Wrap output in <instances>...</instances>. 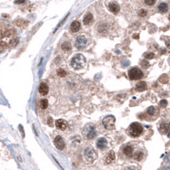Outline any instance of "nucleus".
Returning a JSON list of instances; mask_svg holds the SVG:
<instances>
[{
    "label": "nucleus",
    "instance_id": "nucleus-1",
    "mask_svg": "<svg viewBox=\"0 0 170 170\" xmlns=\"http://www.w3.org/2000/svg\"><path fill=\"white\" fill-rule=\"evenodd\" d=\"M127 131L131 137L136 138V137L140 136L141 133H143V127L139 123H133L128 128Z\"/></svg>",
    "mask_w": 170,
    "mask_h": 170
},
{
    "label": "nucleus",
    "instance_id": "nucleus-2",
    "mask_svg": "<svg viewBox=\"0 0 170 170\" xmlns=\"http://www.w3.org/2000/svg\"><path fill=\"white\" fill-rule=\"evenodd\" d=\"M86 62L85 57L83 55H76L71 60V65L74 69H81L84 66Z\"/></svg>",
    "mask_w": 170,
    "mask_h": 170
},
{
    "label": "nucleus",
    "instance_id": "nucleus-3",
    "mask_svg": "<svg viewBox=\"0 0 170 170\" xmlns=\"http://www.w3.org/2000/svg\"><path fill=\"white\" fill-rule=\"evenodd\" d=\"M84 157L88 162H93L95 159H97L98 155L96 151L91 147H87L84 150Z\"/></svg>",
    "mask_w": 170,
    "mask_h": 170
},
{
    "label": "nucleus",
    "instance_id": "nucleus-4",
    "mask_svg": "<svg viewBox=\"0 0 170 170\" xmlns=\"http://www.w3.org/2000/svg\"><path fill=\"white\" fill-rule=\"evenodd\" d=\"M115 123H116V118L114 116H108L103 119L102 123L105 129L107 130H112L115 129Z\"/></svg>",
    "mask_w": 170,
    "mask_h": 170
},
{
    "label": "nucleus",
    "instance_id": "nucleus-5",
    "mask_svg": "<svg viewBox=\"0 0 170 170\" xmlns=\"http://www.w3.org/2000/svg\"><path fill=\"white\" fill-rule=\"evenodd\" d=\"M143 76H144L143 72L137 67H133L129 71V77L131 80H139Z\"/></svg>",
    "mask_w": 170,
    "mask_h": 170
},
{
    "label": "nucleus",
    "instance_id": "nucleus-6",
    "mask_svg": "<svg viewBox=\"0 0 170 170\" xmlns=\"http://www.w3.org/2000/svg\"><path fill=\"white\" fill-rule=\"evenodd\" d=\"M88 40L84 36H78L75 41V46L77 49H83L87 46Z\"/></svg>",
    "mask_w": 170,
    "mask_h": 170
},
{
    "label": "nucleus",
    "instance_id": "nucleus-7",
    "mask_svg": "<svg viewBox=\"0 0 170 170\" xmlns=\"http://www.w3.org/2000/svg\"><path fill=\"white\" fill-rule=\"evenodd\" d=\"M84 134L87 139H93L96 136V130L94 126L88 125L84 128Z\"/></svg>",
    "mask_w": 170,
    "mask_h": 170
},
{
    "label": "nucleus",
    "instance_id": "nucleus-8",
    "mask_svg": "<svg viewBox=\"0 0 170 170\" xmlns=\"http://www.w3.org/2000/svg\"><path fill=\"white\" fill-rule=\"evenodd\" d=\"M54 144L55 147H56L58 150H63L65 147V142L64 140H63V139L61 138L60 136H56L55 138V140H54Z\"/></svg>",
    "mask_w": 170,
    "mask_h": 170
},
{
    "label": "nucleus",
    "instance_id": "nucleus-9",
    "mask_svg": "<svg viewBox=\"0 0 170 170\" xmlns=\"http://www.w3.org/2000/svg\"><path fill=\"white\" fill-rule=\"evenodd\" d=\"M107 146V140L106 138H100L96 142V147L100 150H104Z\"/></svg>",
    "mask_w": 170,
    "mask_h": 170
},
{
    "label": "nucleus",
    "instance_id": "nucleus-10",
    "mask_svg": "<svg viewBox=\"0 0 170 170\" xmlns=\"http://www.w3.org/2000/svg\"><path fill=\"white\" fill-rule=\"evenodd\" d=\"M55 125L60 130H65L66 129V127H67V123L63 119H58L55 122Z\"/></svg>",
    "mask_w": 170,
    "mask_h": 170
},
{
    "label": "nucleus",
    "instance_id": "nucleus-11",
    "mask_svg": "<svg viewBox=\"0 0 170 170\" xmlns=\"http://www.w3.org/2000/svg\"><path fill=\"white\" fill-rule=\"evenodd\" d=\"M108 8H109V10H110L111 12L114 13V14H116V13H118V12H119V10H120L119 5H118L116 3H114V2H113V3H109Z\"/></svg>",
    "mask_w": 170,
    "mask_h": 170
},
{
    "label": "nucleus",
    "instance_id": "nucleus-12",
    "mask_svg": "<svg viewBox=\"0 0 170 170\" xmlns=\"http://www.w3.org/2000/svg\"><path fill=\"white\" fill-rule=\"evenodd\" d=\"M48 92H49V88H48L47 84L44 83H42L39 86V93L42 95H46Z\"/></svg>",
    "mask_w": 170,
    "mask_h": 170
},
{
    "label": "nucleus",
    "instance_id": "nucleus-13",
    "mask_svg": "<svg viewBox=\"0 0 170 170\" xmlns=\"http://www.w3.org/2000/svg\"><path fill=\"white\" fill-rule=\"evenodd\" d=\"M80 27H81V24H80V22L77 21V20H75V21H73L72 24H71V31L72 32H77L79 31Z\"/></svg>",
    "mask_w": 170,
    "mask_h": 170
},
{
    "label": "nucleus",
    "instance_id": "nucleus-14",
    "mask_svg": "<svg viewBox=\"0 0 170 170\" xmlns=\"http://www.w3.org/2000/svg\"><path fill=\"white\" fill-rule=\"evenodd\" d=\"M116 158V156H115V152L113 151H110L109 153L107 154V156H106V162L107 164L109 163H112V162L115 160Z\"/></svg>",
    "mask_w": 170,
    "mask_h": 170
},
{
    "label": "nucleus",
    "instance_id": "nucleus-15",
    "mask_svg": "<svg viewBox=\"0 0 170 170\" xmlns=\"http://www.w3.org/2000/svg\"><path fill=\"white\" fill-rule=\"evenodd\" d=\"M133 147L130 146H127L124 147L123 149V153L126 155L127 156H129V157H132L133 156Z\"/></svg>",
    "mask_w": 170,
    "mask_h": 170
},
{
    "label": "nucleus",
    "instance_id": "nucleus-16",
    "mask_svg": "<svg viewBox=\"0 0 170 170\" xmlns=\"http://www.w3.org/2000/svg\"><path fill=\"white\" fill-rule=\"evenodd\" d=\"M92 20H93L92 14L89 13V14L86 15L85 17L83 18V24H84V25H89V24H90L91 22H92Z\"/></svg>",
    "mask_w": 170,
    "mask_h": 170
},
{
    "label": "nucleus",
    "instance_id": "nucleus-17",
    "mask_svg": "<svg viewBox=\"0 0 170 170\" xmlns=\"http://www.w3.org/2000/svg\"><path fill=\"white\" fill-rule=\"evenodd\" d=\"M146 89V83L145 82H139L136 85V90L137 91H144Z\"/></svg>",
    "mask_w": 170,
    "mask_h": 170
},
{
    "label": "nucleus",
    "instance_id": "nucleus-18",
    "mask_svg": "<svg viewBox=\"0 0 170 170\" xmlns=\"http://www.w3.org/2000/svg\"><path fill=\"white\" fill-rule=\"evenodd\" d=\"M169 9V7H168V4L165 3H162L159 4L158 6V10L160 11L161 13H166Z\"/></svg>",
    "mask_w": 170,
    "mask_h": 170
},
{
    "label": "nucleus",
    "instance_id": "nucleus-19",
    "mask_svg": "<svg viewBox=\"0 0 170 170\" xmlns=\"http://www.w3.org/2000/svg\"><path fill=\"white\" fill-rule=\"evenodd\" d=\"M143 156H144V154H143L142 151H137L136 153L134 154L133 157H134V159L137 160V161H141Z\"/></svg>",
    "mask_w": 170,
    "mask_h": 170
},
{
    "label": "nucleus",
    "instance_id": "nucleus-20",
    "mask_svg": "<svg viewBox=\"0 0 170 170\" xmlns=\"http://www.w3.org/2000/svg\"><path fill=\"white\" fill-rule=\"evenodd\" d=\"M61 48H62V49H64L65 51H70L71 49H72L69 42H65V43L61 45Z\"/></svg>",
    "mask_w": 170,
    "mask_h": 170
},
{
    "label": "nucleus",
    "instance_id": "nucleus-21",
    "mask_svg": "<svg viewBox=\"0 0 170 170\" xmlns=\"http://www.w3.org/2000/svg\"><path fill=\"white\" fill-rule=\"evenodd\" d=\"M156 110L153 107V106H151V107H149L148 110H147V113L150 116H154L155 114H156Z\"/></svg>",
    "mask_w": 170,
    "mask_h": 170
},
{
    "label": "nucleus",
    "instance_id": "nucleus-22",
    "mask_svg": "<svg viewBox=\"0 0 170 170\" xmlns=\"http://www.w3.org/2000/svg\"><path fill=\"white\" fill-rule=\"evenodd\" d=\"M160 130L162 131V133H166L168 131H169V126L167 125V124H162L161 125V128H160Z\"/></svg>",
    "mask_w": 170,
    "mask_h": 170
},
{
    "label": "nucleus",
    "instance_id": "nucleus-23",
    "mask_svg": "<svg viewBox=\"0 0 170 170\" xmlns=\"http://www.w3.org/2000/svg\"><path fill=\"white\" fill-rule=\"evenodd\" d=\"M155 56V55L153 53H150V52H147V53H145L144 54V57L147 60H151V59H153Z\"/></svg>",
    "mask_w": 170,
    "mask_h": 170
},
{
    "label": "nucleus",
    "instance_id": "nucleus-24",
    "mask_svg": "<svg viewBox=\"0 0 170 170\" xmlns=\"http://www.w3.org/2000/svg\"><path fill=\"white\" fill-rule=\"evenodd\" d=\"M57 74H58V76L63 77H66V72L63 69H58L57 70Z\"/></svg>",
    "mask_w": 170,
    "mask_h": 170
},
{
    "label": "nucleus",
    "instance_id": "nucleus-25",
    "mask_svg": "<svg viewBox=\"0 0 170 170\" xmlns=\"http://www.w3.org/2000/svg\"><path fill=\"white\" fill-rule=\"evenodd\" d=\"M18 42H19V39L16 38H14L11 40V41L9 42V44H10L11 47H16V45L18 44Z\"/></svg>",
    "mask_w": 170,
    "mask_h": 170
},
{
    "label": "nucleus",
    "instance_id": "nucleus-26",
    "mask_svg": "<svg viewBox=\"0 0 170 170\" xmlns=\"http://www.w3.org/2000/svg\"><path fill=\"white\" fill-rule=\"evenodd\" d=\"M48 100H42L41 102H40V105H41V107L43 109H46L48 107Z\"/></svg>",
    "mask_w": 170,
    "mask_h": 170
},
{
    "label": "nucleus",
    "instance_id": "nucleus-27",
    "mask_svg": "<svg viewBox=\"0 0 170 170\" xmlns=\"http://www.w3.org/2000/svg\"><path fill=\"white\" fill-rule=\"evenodd\" d=\"M160 82H162V83H167L168 81H169V77H168V76L167 75H162L161 77H160Z\"/></svg>",
    "mask_w": 170,
    "mask_h": 170
},
{
    "label": "nucleus",
    "instance_id": "nucleus-28",
    "mask_svg": "<svg viewBox=\"0 0 170 170\" xmlns=\"http://www.w3.org/2000/svg\"><path fill=\"white\" fill-rule=\"evenodd\" d=\"M155 2H156V0H145V3H146L147 5H149V6L153 5L155 3Z\"/></svg>",
    "mask_w": 170,
    "mask_h": 170
},
{
    "label": "nucleus",
    "instance_id": "nucleus-29",
    "mask_svg": "<svg viewBox=\"0 0 170 170\" xmlns=\"http://www.w3.org/2000/svg\"><path fill=\"white\" fill-rule=\"evenodd\" d=\"M146 14H147V12L146 10H145V9H141L140 11H139V16H146Z\"/></svg>",
    "mask_w": 170,
    "mask_h": 170
},
{
    "label": "nucleus",
    "instance_id": "nucleus-30",
    "mask_svg": "<svg viewBox=\"0 0 170 170\" xmlns=\"http://www.w3.org/2000/svg\"><path fill=\"white\" fill-rule=\"evenodd\" d=\"M141 66H142L144 68H147L149 66V63H148V61L144 60V61H142V63H141Z\"/></svg>",
    "mask_w": 170,
    "mask_h": 170
},
{
    "label": "nucleus",
    "instance_id": "nucleus-31",
    "mask_svg": "<svg viewBox=\"0 0 170 170\" xmlns=\"http://www.w3.org/2000/svg\"><path fill=\"white\" fill-rule=\"evenodd\" d=\"M160 104H161V106H167V104H168V102H167V100H161V102H160Z\"/></svg>",
    "mask_w": 170,
    "mask_h": 170
},
{
    "label": "nucleus",
    "instance_id": "nucleus-32",
    "mask_svg": "<svg viewBox=\"0 0 170 170\" xmlns=\"http://www.w3.org/2000/svg\"><path fill=\"white\" fill-rule=\"evenodd\" d=\"M19 129H20V132H21V133H22V137L25 138V133H24V130H23V127H22L21 125H20V126H19Z\"/></svg>",
    "mask_w": 170,
    "mask_h": 170
},
{
    "label": "nucleus",
    "instance_id": "nucleus-33",
    "mask_svg": "<svg viewBox=\"0 0 170 170\" xmlns=\"http://www.w3.org/2000/svg\"><path fill=\"white\" fill-rule=\"evenodd\" d=\"M166 46L169 48V49H170V38H168L166 40Z\"/></svg>",
    "mask_w": 170,
    "mask_h": 170
},
{
    "label": "nucleus",
    "instance_id": "nucleus-34",
    "mask_svg": "<svg viewBox=\"0 0 170 170\" xmlns=\"http://www.w3.org/2000/svg\"><path fill=\"white\" fill-rule=\"evenodd\" d=\"M25 2V0H16V2H15V3H16V4H19V3H23Z\"/></svg>",
    "mask_w": 170,
    "mask_h": 170
},
{
    "label": "nucleus",
    "instance_id": "nucleus-35",
    "mask_svg": "<svg viewBox=\"0 0 170 170\" xmlns=\"http://www.w3.org/2000/svg\"><path fill=\"white\" fill-rule=\"evenodd\" d=\"M48 124H49V126H52V118H51V117H49V121H48Z\"/></svg>",
    "mask_w": 170,
    "mask_h": 170
},
{
    "label": "nucleus",
    "instance_id": "nucleus-36",
    "mask_svg": "<svg viewBox=\"0 0 170 170\" xmlns=\"http://www.w3.org/2000/svg\"><path fill=\"white\" fill-rule=\"evenodd\" d=\"M125 170H135V169L133 167H128V168H126Z\"/></svg>",
    "mask_w": 170,
    "mask_h": 170
},
{
    "label": "nucleus",
    "instance_id": "nucleus-37",
    "mask_svg": "<svg viewBox=\"0 0 170 170\" xmlns=\"http://www.w3.org/2000/svg\"><path fill=\"white\" fill-rule=\"evenodd\" d=\"M133 38H137V39H138L139 38V34H134V35H133Z\"/></svg>",
    "mask_w": 170,
    "mask_h": 170
},
{
    "label": "nucleus",
    "instance_id": "nucleus-38",
    "mask_svg": "<svg viewBox=\"0 0 170 170\" xmlns=\"http://www.w3.org/2000/svg\"><path fill=\"white\" fill-rule=\"evenodd\" d=\"M169 20H170V16H169Z\"/></svg>",
    "mask_w": 170,
    "mask_h": 170
}]
</instances>
